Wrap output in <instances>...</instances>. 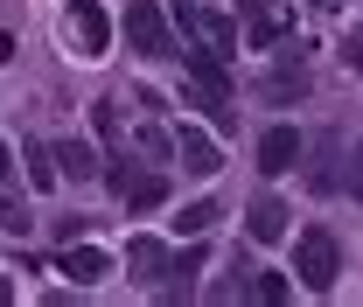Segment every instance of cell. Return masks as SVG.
<instances>
[{
    "mask_svg": "<svg viewBox=\"0 0 363 307\" xmlns=\"http://www.w3.org/2000/svg\"><path fill=\"white\" fill-rule=\"evenodd\" d=\"M294 272H301L308 294H328V286H335V238H328V230H301V245H294Z\"/></svg>",
    "mask_w": 363,
    "mask_h": 307,
    "instance_id": "obj_1",
    "label": "cell"
},
{
    "mask_svg": "<svg viewBox=\"0 0 363 307\" xmlns=\"http://www.w3.org/2000/svg\"><path fill=\"white\" fill-rule=\"evenodd\" d=\"M126 43H133V56H182L154 0H133V7H126Z\"/></svg>",
    "mask_w": 363,
    "mask_h": 307,
    "instance_id": "obj_2",
    "label": "cell"
},
{
    "mask_svg": "<svg viewBox=\"0 0 363 307\" xmlns=\"http://www.w3.org/2000/svg\"><path fill=\"white\" fill-rule=\"evenodd\" d=\"M63 35L77 43V56H105V49H112V21H105V7H98V0H70Z\"/></svg>",
    "mask_w": 363,
    "mask_h": 307,
    "instance_id": "obj_3",
    "label": "cell"
},
{
    "mask_svg": "<svg viewBox=\"0 0 363 307\" xmlns=\"http://www.w3.org/2000/svg\"><path fill=\"white\" fill-rule=\"evenodd\" d=\"M238 21H245V43L252 49H272L279 28H286V7L279 0H238Z\"/></svg>",
    "mask_w": 363,
    "mask_h": 307,
    "instance_id": "obj_4",
    "label": "cell"
},
{
    "mask_svg": "<svg viewBox=\"0 0 363 307\" xmlns=\"http://www.w3.org/2000/svg\"><path fill=\"white\" fill-rule=\"evenodd\" d=\"M105 182L126 196V210H161V203H168V182H161V175H133L126 161H119V168H105Z\"/></svg>",
    "mask_w": 363,
    "mask_h": 307,
    "instance_id": "obj_5",
    "label": "cell"
},
{
    "mask_svg": "<svg viewBox=\"0 0 363 307\" xmlns=\"http://www.w3.org/2000/svg\"><path fill=\"white\" fill-rule=\"evenodd\" d=\"M175 161L189 168V175H217V140H210L203 126H182L175 133Z\"/></svg>",
    "mask_w": 363,
    "mask_h": 307,
    "instance_id": "obj_6",
    "label": "cell"
},
{
    "mask_svg": "<svg viewBox=\"0 0 363 307\" xmlns=\"http://www.w3.org/2000/svg\"><path fill=\"white\" fill-rule=\"evenodd\" d=\"M294 161H301V133H294V126H272L266 140H259V168H266V175H286Z\"/></svg>",
    "mask_w": 363,
    "mask_h": 307,
    "instance_id": "obj_7",
    "label": "cell"
},
{
    "mask_svg": "<svg viewBox=\"0 0 363 307\" xmlns=\"http://www.w3.org/2000/svg\"><path fill=\"white\" fill-rule=\"evenodd\" d=\"M245 230H252L259 245H279V238H286V203H272V196H259V203L245 210Z\"/></svg>",
    "mask_w": 363,
    "mask_h": 307,
    "instance_id": "obj_8",
    "label": "cell"
},
{
    "mask_svg": "<svg viewBox=\"0 0 363 307\" xmlns=\"http://www.w3.org/2000/svg\"><path fill=\"white\" fill-rule=\"evenodd\" d=\"M63 272H70L77 286H98V279L112 272V259H105V252H91V245H77V252H63Z\"/></svg>",
    "mask_w": 363,
    "mask_h": 307,
    "instance_id": "obj_9",
    "label": "cell"
},
{
    "mask_svg": "<svg viewBox=\"0 0 363 307\" xmlns=\"http://www.w3.org/2000/svg\"><path fill=\"white\" fill-rule=\"evenodd\" d=\"M56 168H63L70 182H91V175H98V154H91V140H63V147H56Z\"/></svg>",
    "mask_w": 363,
    "mask_h": 307,
    "instance_id": "obj_10",
    "label": "cell"
},
{
    "mask_svg": "<svg viewBox=\"0 0 363 307\" xmlns=\"http://www.w3.org/2000/svg\"><path fill=\"white\" fill-rule=\"evenodd\" d=\"M301 91H308V70H301V63H279V70L266 77V98H272V105H286V98H301Z\"/></svg>",
    "mask_w": 363,
    "mask_h": 307,
    "instance_id": "obj_11",
    "label": "cell"
},
{
    "mask_svg": "<svg viewBox=\"0 0 363 307\" xmlns=\"http://www.w3.org/2000/svg\"><path fill=\"white\" fill-rule=\"evenodd\" d=\"M28 182H35V189H56V182H63V168H56V147H28Z\"/></svg>",
    "mask_w": 363,
    "mask_h": 307,
    "instance_id": "obj_12",
    "label": "cell"
},
{
    "mask_svg": "<svg viewBox=\"0 0 363 307\" xmlns=\"http://www.w3.org/2000/svg\"><path fill=\"white\" fill-rule=\"evenodd\" d=\"M217 217H224L217 203H189V210H182V217H175V230H182V238H203V230H210V223H217Z\"/></svg>",
    "mask_w": 363,
    "mask_h": 307,
    "instance_id": "obj_13",
    "label": "cell"
},
{
    "mask_svg": "<svg viewBox=\"0 0 363 307\" xmlns=\"http://www.w3.org/2000/svg\"><path fill=\"white\" fill-rule=\"evenodd\" d=\"M126 265H140V279H154V272H161V245L133 238V245H126Z\"/></svg>",
    "mask_w": 363,
    "mask_h": 307,
    "instance_id": "obj_14",
    "label": "cell"
},
{
    "mask_svg": "<svg viewBox=\"0 0 363 307\" xmlns=\"http://www.w3.org/2000/svg\"><path fill=\"white\" fill-rule=\"evenodd\" d=\"M140 154H154V161H168V154H175V140H168V133H154V126H147V133H140Z\"/></svg>",
    "mask_w": 363,
    "mask_h": 307,
    "instance_id": "obj_15",
    "label": "cell"
},
{
    "mask_svg": "<svg viewBox=\"0 0 363 307\" xmlns=\"http://www.w3.org/2000/svg\"><path fill=\"white\" fill-rule=\"evenodd\" d=\"M196 265H203V245H189V252H182V259H175V294H182V286H189V272H196Z\"/></svg>",
    "mask_w": 363,
    "mask_h": 307,
    "instance_id": "obj_16",
    "label": "cell"
},
{
    "mask_svg": "<svg viewBox=\"0 0 363 307\" xmlns=\"http://www.w3.org/2000/svg\"><path fill=\"white\" fill-rule=\"evenodd\" d=\"M91 126H98V133H119V112H112V98H98V105H91Z\"/></svg>",
    "mask_w": 363,
    "mask_h": 307,
    "instance_id": "obj_17",
    "label": "cell"
},
{
    "mask_svg": "<svg viewBox=\"0 0 363 307\" xmlns=\"http://www.w3.org/2000/svg\"><path fill=\"white\" fill-rule=\"evenodd\" d=\"M252 294H259V301H286V279H279V272H266V279H259Z\"/></svg>",
    "mask_w": 363,
    "mask_h": 307,
    "instance_id": "obj_18",
    "label": "cell"
},
{
    "mask_svg": "<svg viewBox=\"0 0 363 307\" xmlns=\"http://www.w3.org/2000/svg\"><path fill=\"white\" fill-rule=\"evenodd\" d=\"M350 189L363 196V147H357V168H350Z\"/></svg>",
    "mask_w": 363,
    "mask_h": 307,
    "instance_id": "obj_19",
    "label": "cell"
},
{
    "mask_svg": "<svg viewBox=\"0 0 363 307\" xmlns=\"http://www.w3.org/2000/svg\"><path fill=\"white\" fill-rule=\"evenodd\" d=\"M0 63H14V35L7 28H0Z\"/></svg>",
    "mask_w": 363,
    "mask_h": 307,
    "instance_id": "obj_20",
    "label": "cell"
},
{
    "mask_svg": "<svg viewBox=\"0 0 363 307\" xmlns=\"http://www.w3.org/2000/svg\"><path fill=\"white\" fill-rule=\"evenodd\" d=\"M7 168H14V161H7V147H0V175H7Z\"/></svg>",
    "mask_w": 363,
    "mask_h": 307,
    "instance_id": "obj_21",
    "label": "cell"
},
{
    "mask_svg": "<svg viewBox=\"0 0 363 307\" xmlns=\"http://www.w3.org/2000/svg\"><path fill=\"white\" fill-rule=\"evenodd\" d=\"M7 294H14V286H7V279H0V301H7Z\"/></svg>",
    "mask_w": 363,
    "mask_h": 307,
    "instance_id": "obj_22",
    "label": "cell"
}]
</instances>
